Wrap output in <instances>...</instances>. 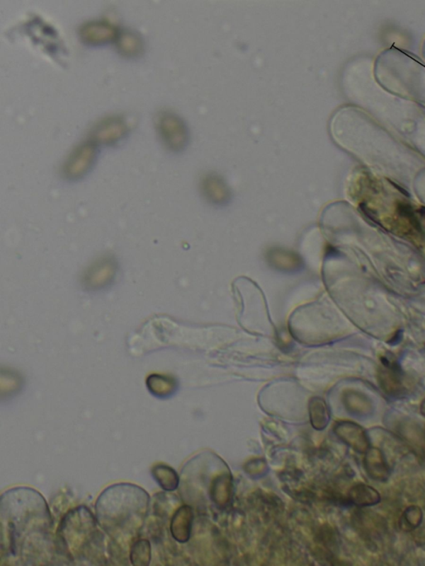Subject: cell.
<instances>
[{"mask_svg": "<svg viewBox=\"0 0 425 566\" xmlns=\"http://www.w3.org/2000/svg\"><path fill=\"white\" fill-rule=\"evenodd\" d=\"M52 521L45 498L36 490L16 487L2 495V534L6 535V543H6L8 554L21 556L24 545L27 550L30 549V543H40L33 534L48 543Z\"/></svg>", "mask_w": 425, "mask_h": 566, "instance_id": "cell-1", "label": "cell"}, {"mask_svg": "<svg viewBox=\"0 0 425 566\" xmlns=\"http://www.w3.org/2000/svg\"><path fill=\"white\" fill-rule=\"evenodd\" d=\"M149 505V496L142 487L118 483L106 488L96 500V521L115 543L128 548L139 538Z\"/></svg>", "mask_w": 425, "mask_h": 566, "instance_id": "cell-2", "label": "cell"}, {"mask_svg": "<svg viewBox=\"0 0 425 566\" xmlns=\"http://www.w3.org/2000/svg\"><path fill=\"white\" fill-rule=\"evenodd\" d=\"M96 522L89 507L81 506L70 511L57 531V549L72 560H86L96 555L103 556L104 536L96 529Z\"/></svg>", "mask_w": 425, "mask_h": 566, "instance_id": "cell-3", "label": "cell"}, {"mask_svg": "<svg viewBox=\"0 0 425 566\" xmlns=\"http://www.w3.org/2000/svg\"><path fill=\"white\" fill-rule=\"evenodd\" d=\"M378 381L380 389L389 398L395 399L404 398L409 393V388L405 377L398 364L382 360V364L378 371Z\"/></svg>", "mask_w": 425, "mask_h": 566, "instance_id": "cell-4", "label": "cell"}, {"mask_svg": "<svg viewBox=\"0 0 425 566\" xmlns=\"http://www.w3.org/2000/svg\"><path fill=\"white\" fill-rule=\"evenodd\" d=\"M354 525L361 538L371 544L382 538L386 532V521L383 517L370 511L356 512Z\"/></svg>", "mask_w": 425, "mask_h": 566, "instance_id": "cell-5", "label": "cell"}, {"mask_svg": "<svg viewBox=\"0 0 425 566\" xmlns=\"http://www.w3.org/2000/svg\"><path fill=\"white\" fill-rule=\"evenodd\" d=\"M334 432L342 442L357 453L365 454L370 448L368 434L359 424L351 422H338Z\"/></svg>", "mask_w": 425, "mask_h": 566, "instance_id": "cell-6", "label": "cell"}, {"mask_svg": "<svg viewBox=\"0 0 425 566\" xmlns=\"http://www.w3.org/2000/svg\"><path fill=\"white\" fill-rule=\"evenodd\" d=\"M117 28L106 22H91L81 27L80 36L89 45H98L117 38Z\"/></svg>", "mask_w": 425, "mask_h": 566, "instance_id": "cell-7", "label": "cell"}, {"mask_svg": "<svg viewBox=\"0 0 425 566\" xmlns=\"http://www.w3.org/2000/svg\"><path fill=\"white\" fill-rule=\"evenodd\" d=\"M365 470L372 480L386 482L390 476V469L382 451L378 448H370L365 453Z\"/></svg>", "mask_w": 425, "mask_h": 566, "instance_id": "cell-8", "label": "cell"}, {"mask_svg": "<svg viewBox=\"0 0 425 566\" xmlns=\"http://www.w3.org/2000/svg\"><path fill=\"white\" fill-rule=\"evenodd\" d=\"M345 408L351 415L357 417L366 418L373 414L375 410L373 400L370 396L360 391L348 390L343 395Z\"/></svg>", "mask_w": 425, "mask_h": 566, "instance_id": "cell-9", "label": "cell"}, {"mask_svg": "<svg viewBox=\"0 0 425 566\" xmlns=\"http://www.w3.org/2000/svg\"><path fill=\"white\" fill-rule=\"evenodd\" d=\"M194 514L189 506H183L173 516L171 531L173 538L178 543H185L189 540Z\"/></svg>", "mask_w": 425, "mask_h": 566, "instance_id": "cell-10", "label": "cell"}, {"mask_svg": "<svg viewBox=\"0 0 425 566\" xmlns=\"http://www.w3.org/2000/svg\"><path fill=\"white\" fill-rule=\"evenodd\" d=\"M381 500L379 492L373 487L359 483L351 488L348 502L359 507L378 505Z\"/></svg>", "mask_w": 425, "mask_h": 566, "instance_id": "cell-11", "label": "cell"}, {"mask_svg": "<svg viewBox=\"0 0 425 566\" xmlns=\"http://www.w3.org/2000/svg\"><path fill=\"white\" fill-rule=\"evenodd\" d=\"M127 129V125L123 119L109 118L101 122L96 129V139L101 142H108L123 137Z\"/></svg>", "mask_w": 425, "mask_h": 566, "instance_id": "cell-12", "label": "cell"}, {"mask_svg": "<svg viewBox=\"0 0 425 566\" xmlns=\"http://www.w3.org/2000/svg\"><path fill=\"white\" fill-rule=\"evenodd\" d=\"M94 157V148L89 144L84 145L70 159L67 172L71 176H79L89 168Z\"/></svg>", "mask_w": 425, "mask_h": 566, "instance_id": "cell-13", "label": "cell"}, {"mask_svg": "<svg viewBox=\"0 0 425 566\" xmlns=\"http://www.w3.org/2000/svg\"><path fill=\"white\" fill-rule=\"evenodd\" d=\"M158 125L163 137L172 144L177 143L181 139L182 127L178 120L171 114L163 113L159 115Z\"/></svg>", "mask_w": 425, "mask_h": 566, "instance_id": "cell-14", "label": "cell"}, {"mask_svg": "<svg viewBox=\"0 0 425 566\" xmlns=\"http://www.w3.org/2000/svg\"><path fill=\"white\" fill-rule=\"evenodd\" d=\"M152 473L154 480L162 490L174 491L178 487L180 480H178L177 473L166 464H157L154 466Z\"/></svg>", "mask_w": 425, "mask_h": 566, "instance_id": "cell-15", "label": "cell"}, {"mask_svg": "<svg viewBox=\"0 0 425 566\" xmlns=\"http://www.w3.org/2000/svg\"><path fill=\"white\" fill-rule=\"evenodd\" d=\"M118 50L127 57H135L142 50V42L137 33L132 31H123L117 37Z\"/></svg>", "mask_w": 425, "mask_h": 566, "instance_id": "cell-16", "label": "cell"}, {"mask_svg": "<svg viewBox=\"0 0 425 566\" xmlns=\"http://www.w3.org/2000/svg\"><path fill=\"white\" fill-rule=\"evenodd\" d=\"M310 416L313 427L321 430L327 427L330 420L329 410L324 400L314 398L310 403Z\"/></svg>", "mask_w": 425, "mask_h": 566, "instance_id": "cell-17", "label": "cell"}, {"mask_svg": "<svg viewBox=\"0 0 425 566\" xmlns=\"http://www.w3.org/2000/svg\"><path fill=\"white\" fill-rule=\"evenodd\" d=\"M130 561L134 565H149L152 560V546L147 539L135 541L130 548Z\"/></svg>", "mask_w": 425, "mask_h": 566, "instance_id": "cell-18", "label": "cell"}, {"mask_svg": "<svg viewBox=\"0 0 425 566\" xmlns=\"http://www.w3.org/2000/svg\"><path fill=\"white\" fill-rule=\"evenodd\" d=\"M424 512L419 506H409L404 510L400 520V527L404 531H412L421 525Z\"/></svg>", "mask_w": 425, "mask_h": 566, "instance_id": "cell-19", "label": "cell"}, {"mask_svg": "<svg viewBox=\"0 0 425 566\" xmlns=\"http://www.w3.org/2000/svg\"><path fill=\"white\" fill-rule=\"evenodd\" d=\"M397 211L399 214L404 219H407L410 224L414 226V229H416L417 231H421V226L417 219L416 216H415L414 212L412 209V207L407 204H404V203H400L398 205Z\"/></svg>", "mask_w": 425, "mask_h": 566, "instance_id": "cell-20", "label": "cell"}, {"mask_svg": "<svg viewBox=\"0 0 425 566\" xmlns=\"http://www.w3.org/2000/svg\"><path fill=\"white\" fill-rule=\"evenodd\" d=\"M390 182L391 185H392L395 187H396V190H397L400 192L403 193V195L404 196L409 197V193L407 190H405L404 188L396 185V183H395L393 182H391V181H390Z\"/></svg>", "mask_w": 425, "mask_h": 566, "instance_id": "cell-21", "label": "cell"}, {"mask_svg": "<svg viewBox=\"0 0 425 566\" xmlns=\"http://www.w3.org/2000/svg\"><path fill=\"white\" fill-rule=\"evenodd\" d=\"M420 413L425 417V398L423 400L421 404H420Z\"/></svg>", "mask_w": 425, "mask_h": 566, "instance_id": "cell-22", "label": "cell"}, {"mask_svg": "<svg viewBox=\"0 0 425 566\" xmlns=\"http://www.w3.org/2000/svg\"><path fill=\"white\" fill-rule=\"evenodd\" d=\"M419 212L423 215V216L425 219V207H422L421 209H420Z\"/></svg>", "mask_w": 425, "mask_h": 566, "instance_id": "cell-23", "label": "cell"}]
</instances>
